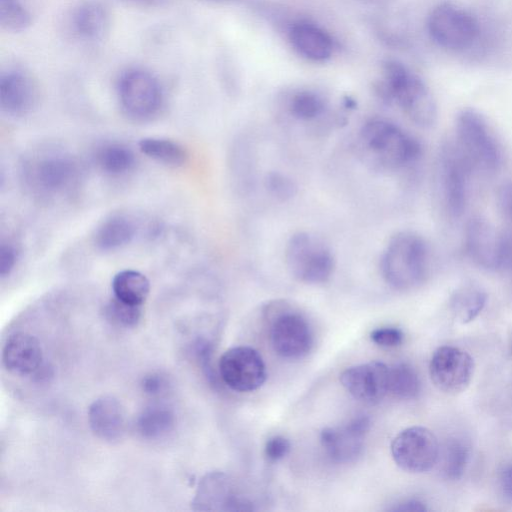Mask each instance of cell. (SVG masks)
I'll return each mask as SVG.
<instances>
[{
  "instance_id": "7a4b0ae2",
  "label": "cell",
  "mask_w": 512,
  "mask_h": 512,
  "mask_svg": "<svg viewBox=\"0 0 512 512\" xmlns=\"http://www.w3.org/2000/svg\"><path fill=\"white\" fill-rule=\"evenodd\" d=\"M379 95L394 102L417 126L429 128L437 120L435 99L425 82L404 64L388 60L383 64Z\"/></svg>"
},
{
  "instance_id": "30bf717a",
  "label": "cell",
  "mask_w": 512,
  "mask_h": 512,
  "mask_svg": "<svg viewBox=\"0 0 512 512\" xmlns=\"http://www.w3.org/2000/svg\"><path fill=\"white\" fill-rule=\"evenodd\" d=\"M391 455L398 467L410 473H424L438 462L440 447L435 434L426 427L412 426L391 442Z\"/></svg>"
},
{
  "instance_id": "d6a6232c",
  "label": "cell",
  "mask_w": 512,
  "mask_h": 512,
  "mask_svg": "<svg viewBox=\"0 0 512 512\" xmlns=\"http://www.w3.org/2000/svg\"><path fill=\"white\" fill-rule=\"evenodd\" d=\"M104 314L112 324L131 328L136 326L141 318V306L128 304L114 296L106 303Z\"/></svg>"
},
{
  "instance_id": "1f68e13d",
  "label": "cell",
  "mask_w": 512,
  "mask_h": 512,
  "mask_svg": "<svg viewBox=\"0 0 512 512\" xmlns=\"http://www.w3.org/2000/svg\"><path fill=\"white\" fill-rule=\"evenodd\" d=\"M32 22L29 9L21 0H0V25L7 32L19 33Z\"/></svg>"
},
{
  "instance_id": "4fadbf2b",
  "label": "cell",
  "mask_w": 512,
  "mask_h": 512,
  "mask_svg": "<svg viewBox=\"0 0 512 512\" xmlns=\"http://www.w3.org/2000/svg\"><path fill=\"white\" fill-rule=\"evenodd\" d=\"M464 249L469 259L484 270L496 271L505 266L503 231L482 217H473L467 222Z\"/></svg>"
},
{
  "instance_id": "e0dca14e",
  "label": "cell",
  "mask_w": 512,
  "mask_h": 512,
  "mask_svg": "<svg viewBox=\"0 0 512 512\" xmlns=\"http://www.w3.org/2000/svg\"><path fill=\"white\" fill-rule=\"evenodd\" d=\"M388 369L383 362L371 361L345 369L339 380L356 400L376 404L388 393Z\"/></svg>"
},
{
  "instance_id": "44dd1931",
  "label": "cell",
  "mask_w": 512,
  "mask_h": 512,
  "mask_svg": "<svg viewBox=\"0 0 512 512\" xmlns=\"http://www.w3.org/2000/svg\"><path fill=\"white\" fill-rule=\"evenodd\" d=\"M88 421L92 432L109 442L119 440L126 428L125 410L112 396H102L89 406Z\"/></svg>"
},
{
  "instance_id": "b9f144b4",
  "label": "cell",
  "mask_w": 512,
  "mask_h": 512,
  "mask_svg": "<svg viewBox=\"0 0 512 512\" xmlns=\"http://www.w3.org/2000/svg\"><path fill=\"white\" fill-rule=\"evenodd\" d=\"M503 234L505 239V266L510 269L512 274V227H506Z\"/></svg>"
},
{
  "instance_id": "f1b7e54d",
  "label": "cell",
  "mask_w": 512,
  "mask_h": 512,
  "mask_svg": "<svg viewBox=\"0 0 512 512\" xmlns=\"http://www.w3.org/2000/svg\"><path fill=\"white\" fill-rule=\"evenodd\" d=\"M486 302L487 295L482 289L473 285H466L453 293L450 299V307L460 322L468 323L481 313Z\"/></svg>"
},
{
  "instance_id": "5bb4252c",
  "label": "cell",
  "mask_w": 512,
  "mask_h": 512,
  "mask_svg": "<svg viewBox=\"0 0 512 512\" xmlns=\"http://www.w3.org/2000/svg\"><path fill=\"white\" fill-rule=\"evenodd\" d=\"M473 372V358L458 347L441 346L430 359V378L440 391L447 394L464 391L470 384Z\"/></svg>"
},
{
  "instance_id": "7c38bea8",
  "label": "cell",
  "mask_w": 512,
  "mask_h": 512,
  "mask_svg": "<svg viewBox=\"0 0 512 512\" xmlns=\"http://www.w3.org/2000/svg\"><path fill=\"white\" fill-rule=\"evenodd\" d=\"M270 328L273 350L280 357L290 360L305 357L313 346V334L307 320L285 305L278 306Z\"/></svg>"
},
{
  "instance_id": "83f0119b",
  "label": "cell",
  "mask_w": 512,
  "mask_h": 512,
  "mask_svg": "<svg viewBox=\"0 0 512 512\" xmlns=\"http://www.w3.org/2000/svg\"><path fill=\"white\" fill-rule=\"evenodd\" d=\"M139 150L147 157L172 167L187 162V150L178 142L161 137H145L138 143Z\"/></svg>"
},
{
  "instance_id": "9c48e42d",
  "label": "cell",
  "mask_w": 512,
  "mask_h": 512,
  "mask_svg": "<svg viewBox=\"0 0 512 512\" xmlns=\"http://www.w3.org/2000/svg\"><path fill=\"white\" fill-rule=\"evenodd\" d=\"M427 30L439 47L451 52H463L475 44L480 35L477 18L467 9L443 2L428 15Z\"/></svg>"
},
{
  "instance_id": "cb8c5ba5",
  "label": "cell",
  "mask_w": 512,
  "mask_h": 512,
  "mask_svg": "<svg viewBox=\"0 0 512 512\" xmlns=\"http://www.w3.org/2000/svg\"><path fill=\"white\" fill-rule=\"evenodd\" d=\"M94 161L103 173L114 177L127 174L136 164L133 151L119 142L100 144L94 152Z\"/></svg>"
},
{
  "instance_id": "d6986e66",
  "label": "cell",
  "mask_w": 512,
  "mask_h": 512,
  "mask_svg": "<svg viewBox=\"0 0 512 512\" xmlns=\"http://www.w3.org/2000/svg\"><path fill=\"white\" fill-rule=\"evenodd\" d=\"M42 348L31 334L17 332L10 335L2 349V363L7 371L17 376L36 374L42 367Z\"/></svg>"
},
{
  "instance_id": "2e32d148",
  "label": "cell",
  "mask_w": 512,
  "mask_h": 512,
  "mask_svg": "<svg viewBox=\"0 0 512 512\" xmlns=\"http://www.w3.org/2000/svg\"><path fill=\"white\" fill-rule=\"evenodd\" d=\"M251 504L238 494L232 479L220 471L210 472L201 479L192 502L193 509L201 511L253 510Z\"/></svg>"
},
{
  "instance_id": "5b68a950",
  "label": "cell",
  "mask_w": 512,
  "mask_h": 512,
  "mask_svg": "<svg viewBox=\"0 0 512 512\" xmlns=\"http://www.w3.org/2000/svg\"><path fill=\"white\" fill-rule=\"evenodd\" d=\"M455 140L473 170L492 173L502 164V150L486 119L472 109L461 110L455 121Z\"/></svg>"
},
{
  "instance_id": "6da1fadb",
  "label": "cell",
  "mask_w": 512,
  "mask_h": 512,
  "mask_svg": "<svg viewBox=\"0 0 512 512\" xmlns=\"http://www.w3.org/2000/svg\"><path fill=\"white\" fill-rule=\"evenodd\" d=\"M355 140L358 156L376 171L405 169L416 163L422 154L417 138L385 118L367 120L360 127Z\"/></svg>"
},
{
  "instance_id": "603a6c76",
  "label": "cell",
  "mask_w": 512,
  "mask_h": 512,
  "mask_svg": "<svg viewBox=\"0 0 512 512\" xmlns=\"http://www.w3.org/2000/svg\"><path fill=\"white\" fill-rule=\"evenodd\" d=\"M138 228L134 219L123 213L106 217L93 234V243L101 251H114L131 243Z\"/></svg>"
},
{
  "instance_id": "8992f818",
  "label": "cell",
  "mask_w": 512,
  "mask_h": 512,
  "mask_svg": "<svg viewBox=\"0 0 512 512\" xmlns=\"http://www.w3.org/2000/svg\"><path fill=\"white\" fill-rule=\"evenodd\" d=\"M284 259L291 276L305 284L326 283L335 269V258L329 245L308 231H298L290 236Z\"/></svg>"
},
{
  "instance_id": "3957f363",
  "label": "cell",
  "mask_w": 512,
  "mask_h": 512,
  "mask_svg": "<svg viewBox=\"0 0 512 512\" xmlns=\"http://www.w3.org/2000/svg\"><path fill=\"white\" fill-rule=\"evenodd\" d=\"M429 248L424 238L411 230L395 233L380 258V271L393 289L407 291L421 285L429 271Z\"/></svg>"
},
{
  "instance_id": "277c9868",
  "label": "cell",
  "mask_w": 512,
  "mask_h": 512,
  "mask_svg": "<svg viewBox=\"0 0 512 512\" xmlns=\"http://www.w3.org/2000/svg\"><path fill=\"white\" fill-rule=\"evenodd\" d=\"M79 166L74 157L57 149H40L21 164L25 187L40 199H54L68 193L77 183Z\"/></svg>"
},
{
  "instance_id": "d590c367",
  "label": "cell",
  "mask_w": 512,
  "mask_h": 512,
  "mask_svg": "<svg viewBox=\"0 0 512 512\" xmlns=\"http://www.w3.org/2000/svg\"><path fill=\"white\" fill-rule=\"evenodd\" d=\"M403 333L395 327H381L370 333L371 340L381 347H395L402 343Z\"/></svg>"
},
{
  "instance_id": "4dcf8cb0",
  "label": "cell",
  "mask_w": 512,
  "mask_h": 512,
  "mask_svg": "<svg viewBox=\"0 0 512 512\" xmlns=\"http://www.w3.org/2000/svg\"><path fill=\"white\" fill-rule=\"evenodd\" d=\"M469 459V448L459 439H450L444 446L441 457V472L445 479L459 480L465 470Z\"/></svg>"
},
{
  "instance_id": "ab89813d",
  "label": "cell",
  "mask_w": 512,
  "mask_h": 512,
  "mask_svg": "<svg viewBox=\"0 0 512 512\" xmlns=\"http://www.w3.org/2000/svg\"><path fill=\"white\" fill-rule=\"evenodd\" d=\"M388 510L393 512H424L427 511L428 508L422 501L410 499L397 503Z\"/></svg>"
},
{
  "instance_id": "52a82bcc",
  "label": "cell",
  "mask_w": 512,
  "mask_h": 512,
  "mask_svg": "<svg viewBox=\"0 0 512 512\" xmlns=\"http://www.w3.org/2000/svg\"><path fill=\"white\" fill-rule=\"evenodd\" d=\"M116 96L121 111L129 119L146 122L160 112L164 93L158 78L142 67L123 70L116 81Z\"/></svg>"
},
{
  "instance_id": "8fae6325",
  "label": "cell",
  "mask_w": 512,
  "mask_h": 512,
  "mask_svg": "<svg viewBox=\"0 0 512 512\" xmlns=\"http://www.w3.org/2000/svg\"><path fill=\"white\" fill-rule=\"evenodd\" d=\"M218 370L223 382L237 392L257 390L267 378L262 356L248 346H236L226 350L219 359Z\"/></svg>"
},
{
  "instance_id": "484cf974",
  "label": "cell",
  "mask_w": 512,
  "mask_h": 512,
  "mask_svg": "<svg viewBox=\"0 0 512 512\" xmlns=\"http://www.w3.org/2000/svg\"><path fill=\"white\" fill-rule=\"evenodd\" d=\"M114 296L128 304L142 306L150 292V282L140 271L125 269L112 279Z\"/></svg>"
},
{
  "instance_id": "d4e9b609",
  "label": "cell",
  "mask_w": 512,
  "mask_h": 512,
  "mask_svg": "<svg viewBox=\"0 0 512 512\" xmlns=\"http://www.w3.org/2000/svg\"><path fill=\"white\" fill-rule=\"evenodd\" d=\"M286 111L294 121L302 124H314L325 116L327 102L315 91L298 90L289 97Z\"/></svg>"
},
{
  "instance_id": "7bdbcfd3",
  "label": "cell",
  "mask_w": 512,
  "mask_h": 512,
  "mask_svg": "<svg viewBox=\"0 0 512 512\" xmlns=\"http://www.w3.org/2000/svg\"><path fill=\"white\" fill-rule=\"evenodd\" d=\"M132 4L138 5H158L166 0H123Z\"/></svg>"
},
{
  "instance_id": "ac0fdd59",
  "label": "cell",
  "mask_w": 512,
  "mask_h": 512,
  "mask_svg": "<svg viewBox=\"0 0 512 512\" xmlns=\"http://www.w3.org/2000/svg\"><path fill=\"white\" fill-rule=\"evenodd\" d=\"M37 82L26 71L18 68L3 71L0 76V107L12 117H24L37 106Z\"/></svg>"
},
{
  "instance_id": "7402d4cb",
  "label": "cell",
  "mask_w": 512,
  "mask_h": 512,
  "mask_svg": "<svg viewBox=\"0 0 512 512\" xmlns=\"http://www.w3.org/2000/svg\"><path fill=\"white\" fill-rule=\"evenodd\" d=\"M288 36L293 48L308 60L321 62L332 55L331 37L313 23L307 21L294 23L289 29Z\"/></svg>"
},
{
  "instance_id": "f35d334b",
  "label": "cell",
  "mask_w": 512,
  "mask_h": 512,
  "mask_svg": "<svg viewBox=\"0 0 512 512\" xmlns=\"http://www.w3.org/2000/svg\"><path fill=\"white\" fill-rule=\"evenodd\" d=\"M166 385L165 378L157 373L146 375L141 382L143 391L149 395L160 394L165 390Z\"/></svg>"
},
{
  "instance_id": "9a60e30c",
  "label": "cell",
  "mask_w": 512,
  "mask_h": 512,
  "mask_svg": "<svg viewBox=\"0 0 512 512\" xmlns=\"http://www.w3.org/2000/svg\"><path fill=\"white\" fill-rule=\"evenodd\" d=\"M370 423L369 417L362 414L342 426L322 429L320 442L329 458L341 464L357 461L363 452Z\"/></svg>"
},
{
  "instance_id": "4316f807",
  "label": "cell",
  "mask_w": 512,
  "mask_h": 512,
  "mask_svg": "<svg viewBox=\"0 0 512 512\" xmlns=\"http://www.w3.org/2000/svg\"><path fill=\"white\" fill-rule=\"evenodd\" d=\"M175 426V415L165 405L154 404L146 407L138 416L136 427L145 439L158 440L167 436Z\"/></svg>"
},
{
  "instance_id": "ba28073f",
  "label": "cell",
  "mask_w": 512,
  "mask_h": 512,
  "mask_svg": "<svg viewBox=\"0 0 512 512\" xmlns=\"http://www.w3.org/2000/svg\"><path fill=\"white\" fill-rule=\"evenodd\" d=\"M472 170L455 142L442 145L436 165V188L442 210L452 220L460 218L466 209Z\"/></svg>"
},
{
  "instance_id": "e575fe53",
  "label": "cell",
  "mask_w": 512,
  "mask_h": 512,
  "mask_svg": "<svg viewBox=\"0 0 512 512\" xmlns=\"http://www.w3.org/2000/svg\"><path fill=\"white\" fill-rule=\"evenodd\" d=\"M19 259L17 247L10 241H3L0 245V276L5 278L15 269Z\"/></svg>"
},
{
  "instance_id": "8d00e7d4",
  "label": "cell",
  "mask_w": 512,
  "mask_h": 512,
  "mask_svg": "<svg viewBox=\"0 0 512 512\" xmlns=\"http://www.w3.org/2000/svg\"><path fill=\"white\" fill-rule=\"evenodd\" d=\"M496 201L506 227H512V182H506L499 187Z\"/></svg>"
},
{
  "instance_id": "f546056e",
  "label": "cell",
  "mask_w": 512,
  "mask_h": 512,
  "mask_svg": "<svg viewBox=\"0 0 512 512\" xmlns=\"http://www.w3.org/2000/svg\"><path fill=\"white\" fill-rule=\"evenodd\" d=\"M421 383L416 370L408 363L400 362L389 366L388 393L409 400L417 397Z\"/></svg>"
},
{
  "instance_id": "836d02e7",
  "label": "cell",
  "mask_w": 512,
  "mask_h": 512,
  "mask_svg": "<svg viewBox=\"0 0 512 512\" xmlns=\"http://www.w3.org/2000/svg\"><path fill=\"white\" fill-rule=\"evenodd\" d=\"M267 192L279 201H287L297 193L296 183L281 172H269L264 179Z\"/></svg>"
},
{
  "instance_id": "60d3db41",
  "label": "cell",
  "mask_w": 512,
  "mask_h": 512,
  "mask_svg": "<svg viewBox=\"0 0 512 512\" xmlns=\"http://www.w3.org/2000/svg\"><path fill=\"white\" fill-rule=\"evenodd\" d=\"M500 486L506 499L512 502V466L505 468L500 476Z\"/></svg>"
},
{
  "instance_id": "74e56055",
  "label": "cell",
  "mask_w": 512,
  "mask_h": 512,
  "mask_svg": "<svg viewBox=\"0 0 512 512\" xmlns=\"http://www.w3.org/2000/svg\"><path fill=\"white\" fill-rule=\"evenodd\" d=\"M290 448L291 444L287 438L275 435L266 441L264 452L268 460L275 462L283 459Z\"/></svg>"
},
{
  "instance_id": "ffe728a7",
  "label": "cell",
  "mask_w": 512,
  "mask_h": 512,
  "mask_svg": "<svg viewBox=\"0 0 512 512\" xmlns=\"http://www.w3.org/2000/svg\"><path fill=\"white\" fill-rule=\"evenodd\" d=\"M110 22L109 7L102 0H82L70 16L73 34L86 42L102 40L109 31Z\"/></svg>"
}]
</instances>
